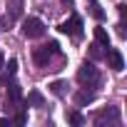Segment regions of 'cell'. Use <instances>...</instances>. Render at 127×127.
I'll use <instances>...</instances> for the list:
<instances>
[{
	"label": "cell",
	"mask_w": 127,
	"mask_h": 127,
	"mask_svg": "<svg viewBox=\"0 0 127 127\" xmlns=\"http://www.w3.org/2000/svg\"><path fill=\"white\" fill-rule=\"evenodd\" d=\"M77 82L82 87H95L100 82V72H97V67L92 65V62H85V65L77 70Z\"/></svg>",
	"instance_id": "cell-1"
},
{
	"label": "cell",
	"mask_w": 127,
	"mask_h": 127,
	"mask_svg": "<svg viewBox=\"0 0 127 127\" xmlns=\"http://www.w3.org/2000/svg\"><path fill=\"white\" fill-rule=\"evenodd\" d=\"M23 32H25V37H42L45 35V25H42V20L40 18H25L23 20Z\"/></svg>",
	"instance_id": "cell-2"
},
{
	"label": "cell",
	"mask_w": 127,
	"mask_h": 127,
	"mask_svg": "<svg viewBox=\"0 0 127 127\" xmlns=\"http://www.w3.org/2000/svg\"><path fill=\"white\" fill-rule=\"evenodd\" d=\"M60 32L72 35V37H80L82 35V20H80V15H72L70 20H65V23L60 25Z\"/></svg>",
	"instance_id": "cell-3"
},
{
	"label": "cell",
	"mask_w": 127,
	"mask_h": 127,
	"mask_svg": "<svg viewBox=\"0 0 127 127\" xmlns=\"http://www.w3.org/2000/svg\"><path fill=\"white\" fill-rule=\"evenodd\" d=\"M107 62H110V67L115 70V72H120L122 67H125V60H122V52L120 50H107Z\"/></svg>",
	"instance_id": "cell-4"
},
{
	"label": "cell",
	"mask_w": 127,
	"mask_h": 127,
	"mask_svg": "<svg viewBox=\"0 0 127 127\" xmlns=\"http://www.w3.org/2000/svg\"><path fill=\"white\" fill-rule=\"evenodd\" d=\"M50 55H52V52H50V47H47V45H42V47H35V62H37L40 67H45L47 62H50Z\"/></svg>",
	"instance_id": "cell-5"
},
{
	"label": "cell",
	"mask_w": 127,
	"mask_h": 127,
	"mask_svg": "<svg viewBox=\"0 0 127 127\" xmlns=\"http://www.w3.org/2000/svg\"><path fill=\"white\" fill-rule=\"evenodd\" d=\"M95 42L102 45V47H110V35L105 28H95Z\"/></svg>",
	"instance_id": "cell-6"
},
{
	"label": "cell",
	"mask_w": 127,
	"mask_h": 127,
	"mask_svg": "<svg viewBox=\"0 0 127 127\" xmlns=\"http://www.w3.org/2000/svg\"><path fill=\"white\" fill-rule=\"evenodd\" d=\"M8 95H10L13 102H20V100H23V90H20V85L10 82V85H8Z\"/></svg>",
	"instance_id": "cell-7"
},
{
	"label": "cell",
	"mask_w": 127,
	"mask_h": 127,
	"mask_svg": "<svg viewBox=\"0 0 127 127\" xmlns=\"http://www.w3.org/2000/svg\"><path fill=\"white\" fill-rule=\"evenodd\" d=\"M67 122L75 125V127H80V125H85V117H82L77 110H70V112H67Z\"/></svg>",
	"instance_id": "cell-8"
},
{
	"label": "cell",
	"mask_w": 127,
	"mask_h": 127,
	"mask_svg": "<svg viewBox=\"0 0 127 127\" xmlns=\"http://www.w3.org/2000/svg\"><path fill=\"white\" fill-rule=\"evenodd\" d=\"M92 100H95V95L87 92V90H82V92L75 95V102H77V105H87V102H92Z\"/></svg>",
	"instance_id": "cell-9"
},
{
	"label": "cell",
	"mask_w": 127,
	"mask_h": 127,
	"mask_svg": "<svg viewBox=\"0 0 127 127\" xmlns=\"http://www.w3.org/2000/svg\"><path fill=\"white\" fill-rule=\"evenodd\" d=\"M8 8H10V15L18 18L23 13V0H8Z\"/></svg>",
	"instance_id": "cell-10"
},
{
	"label": "cell",
	"mask_w": 127,
	"mask_h": 127,
	"mask_svg": "<svg viewBox=\"0 0 127 127\" xmlns=\"http://www.w3.org/2000/svg\"><path fill=\"white\" fill-rule=\"evenodd\" d=\"M15 70H18V60H10V62H8V75L3 77V85H8V77H13Z\"/></svg>",
	"instance_id": "cell-11"
},
{
	"label": "cell",
	"mask_w": 127,
	"mask_h": 127,
	"mask_svg": "<svg viewBox=\"0 0 127 127\" xmlns=\"http://www.w3.org/2000/svg\"><path fill=\"white\" fill-rule=\"evenodd\" d=\"M50 90H52L55 95H65V82H52Z\"/></svg>",
	"instance_id": "cell-12"
},
{
	"label": "cell",
	"mask_w": 127,
	"mask_h": 127,
	"mask_svg": "<svg viewBox=\"0 0 127 127\" xmlns=\"http://www.w3.org/2000/svg\"><path fill=\"white\" fill-rule=\"evenodd\" d=\"M90 8H92V15H95L97 20H102V18H105V13H102V10H100V5H97V0H92V5H90Z\"/></svg>",
	"instance_id": "cell-13"
},
{
	"label": "cell",
	"mask_w": 127,
	"mask_h": 127,
	"mask_svg": "<svg viewBox=\"0 0 127 127\" xmlns=\"http://www.w3.org/2000/svg\"><path fill=\"white\" fill-rule=\"evenodd\" d=\"M100 47H102V45H97V42H95V45H90V55H92L95 60H97V57H102V50H100Z\"/></svg>",
	"instance_id": "cell-14"
},
{
	"label": "cell",
	"mask_w": 127,
	"mask_h": 127,
	"mask_svg": "<svg viewBox=\"0 0 127 127\" xmlns=\"http://www.w3.org/2000/svg\"><path fill=\"white\" fill-rule=\"evenodd\" d=\"M32 105H42V97H40V92H30V97H28Z\"/></svg>",
	"instance_id": "cell-15"
},
{
	"label": "cell",
	"mask_w": 127,
	"mask_h": 127,
	"mask_svg": "<svg viewBox=\"0 0 127 127\" xmlns=\"http://www.w3.org/2000/svg\"><path fill=\"white\" fill-rule=\"evenodd\" d=\"M15 120H18V125H25V122H28V115H25V112H20Z\"/></svg>",
	"instance_id": "cell-16"
},
{
	"label": "cell",
	"mask_w": 127,
	"mask_h": 127,
	"mask_svg": "<svg viewBox=\"0 0 127 127\" xmlns=\"http://www.w3.org/2000/svg\"><path fill=\"white\" fill-rule=\"evenodd\" d=\"M3 62H5V57H3V52H0V67H3Z\"/></svg>",
	"instance_id": "cell-17"
},
{
	"label": "cell",
	"mask_w": 127,
	"mask_h": 127,
	"mask_svg": "<svg viewBox=\"0 0 127 127\" xmlns=\"http://www.w3.org/2000/svg\"><path fill=\"white\" fill-rule=\"evenodd\" d=\"M65 3H70V0H65Z\"/></svg>",
	"instance_id": "cell-18"
}]
</instances>
